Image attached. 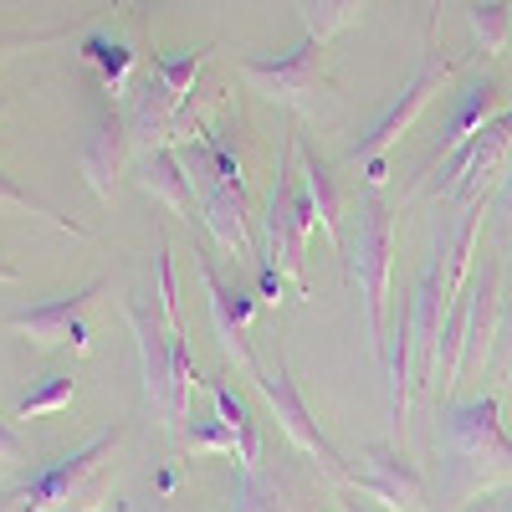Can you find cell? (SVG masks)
<instances>
[{
	"label": "cell",
	"instance_id": "1",
	"mask_svg": "<svg viewBox=\"0 0 512 512\" xmlns=\"http://www.w3.org/2000/svg\"><path fill=\"white\" fill-rule=\"evenodd\" d=\"M512 487V436L502 431V395H477L446 415L441 492L451 502H477Z\"/></svg>",
	"mask_w": 512,
	"mask_h": 512
},
{
	"label": "cell",
	"instance_id": "2",
	"mask_svg": "<svg viewBox=\"0 0 512 512\" xmlns=\"http://www.w3.org/2000/svg\"><path fill=\"white\" fill-rule=\"evenodd\" d=\"M344 272L349 287L364 297V333H369V354H384V308H390V272H395V210L384 205L379 185L354 195L349 210V231H344Z\"/></svg>",
	"mask_w": 512,
	"mask_h": 512
},
{
	"label": "cell",
	"instance_id": "3",
	"mask_svg": "<svg viewBox=\"0 0 512 512\" xmlns=\"http://www.w3.org/2000/svg\"><path fill=\"white\" fill-rule=\"evenodd\" d=\"M123 431H98L62 461L41 466V472L11 497V512H103L108 497V461L118 451Z\"/></svg>",
	"mask_w": 512,
	"mask_h": 512
},
{
	"label": "cell",
	"instance_id": "4",
	"mask_svg": "<svg viewBox=\"0 0 512 512\" xmlns=\"http://www.w3.org/2000/svg\"><path fill=\"white\" fill-rule=\"evenodd\" d=\"M297 159V134H287L282 159H277V175L267 190V210H262V262H272L297 297H308V241L318 231V216L303 195V175L292 169Z\"/></svg>",
	"mask_w": 512,
	"mask_h": 512
},
{
	"label": "cell",
	"instance_id": "5",
	"mask_svg": "<svg viewBox=\"0 0 512 512\" xmlns=\"http://www.w3.org/2000/svg\"><path fill=\"white\" fill-rule=\"evenodd\" d=\"M507 164H512V103L492 123H482L456 154H446L431 175L420 180V195H436L441 190L451 205L487 200V190L507 175Z\"/></svg>",
	"mask_w": 512,
	"mask_h": 512
},
{
	"label": "cell",
	"instance_id": "6",
	"mask_svg": "<svg viewBox=\"0 0 512 512\" xmlns=\"http://www.w3.org/2000/svg\"><path fill=\"white\" fill-rule=\"evenodd\" d=\"M241 77L251 93H262L267 103H282L292 113H318V108H333L338 98V82L328 77V62H323V41L303 36L292 52L282 57H241Z\"/></svg>",
	"mask_w": 512,
	"mask_h": 512
},
{
	"label": "cell",
	"instance_id": "7",
	"mask_svg": "<svg viewBox=\"0 0 512 512\" xmlns=\"http://www.w3.org/2000/svg\"><path fill=\"white\" fill-rule=\"evenodd\" d=\"M456 57H446V52H436V41L431 36H425V52H420V62H415V72H410V82H405V88H400V98L390 103V108H384L379 118H374V128H369V134L349 149V159L354 164H369V159H379L384 149H390L400 134H410V128H415V118L425 113V108H431L441 93H446V82L456 77Z\"/></svg>",
	"mask_w": 512,
	"mask_h": 512
},
{
	"label": "cell",
	"instance_id": "8",
	"mask_svg": "<svg viewBox=\"0 0 512 512\" xmlns=\"http://www.w3.org/2000/svg\"><path fill=\"white\" fill-rule=\"evenodd\" d=\"M123 313H128V328H134L139 359H144V395H149L154 415L169 425V431H180V425L190 420V390L180 384L175 349H169V328H164V318H154L139 303V297H128Z\"/></svg>",
	"mask_w": 512,
	"mask_h": 512
},
{
	"label": "cell",
	"instance_id": "9",
	"mask_svg": "<svg viewBox=\"0 0 512 512\" xmlns=\"http://www.w3.org/2000/svg\"><path fill=\"white\" fill-rule=\"evenodd\" d=\"M251 379H256V390L267 395V405H272V415H277V425H282V436L297 446V451H308V456H318V466L333 477V482H354V472H349V461L333 451V441L323 436V425L313 420V410L303 405V390H297V379H292V369L277 359V364H256L251 369Z\"/></svg>",
	"mask_w": 512,
	"mask_h": 512
},
{
	"label": "cell",
	"instance_id": "10",
	"mask_svg": "<svg viewBox=\"0 0 512 512\" xmlns=\"http://www.w3.org/2000/svg\"><path fill=\"white\" fill-rule=\"evenodd\" d=\"M98 292H103V277H88L77 292H62V297H47V303H31V308L11 313L6 328L21 333L26 344H36V349H62V344H72V349L82 354V349H88L82 313H88V303H93Z\"/></svg>",
	"mask_w": 512,
	"mask_h": 512
},
{
	"label": "cell",
	"instance_id": "11",
	"mask_svg": "<svg viewBox=\"0 0 512 512\" xmlns=\"http://www.w3.org/2000/svg\"><path fill=\"white\" fill-rule=\"evenodd\" d=\"M497 313H502V267L497 256L482 262V277L466 282V313H461V349H456V384L477 379L497 349Z\"/></svg>",
	"mask_w": 512,
	"mask_h": 512
},
{
	"label": "cell",
	"instance_id": "12",
	"mask_svg": "<svg viewBox=\"0 0 512 512\" xmlns=\"http://www.w3.org/2000/svg\"><path fill=\"white\" fill-rule=\"evenodd\" d=\"M195 272L205 282V303H210V328H216V344L226 349V359H236L246 374L256 369V349H251V318H256V297L241 292L236 282L221 277V267L210 262L205 251H195Z\"/></svg>",
	"mask_w": 512,
	"mask_h": 512
},
{
	"label": "cell",
	"instance_id": "13",
	"mask_svg": "<svg viewBox=\"0 0 512 512\" xmlns=\"http://www.w3.org/2000/svg\"><path fill=\"white\" fill-rule=\"evenodd\" d=\"M128 144H134L128 113L103 103L93 113V123H88V134H82V144H77V169H82V180H88V190L98 200H113V185H118L123 164H128Z\"/></svg>",
	"mask_w": 512,
	"mask_h": 512
},
{
	"label": "cell",
	"instance_id": "14",
	"mask_svg": "<svg viewBox=\"0 0 512 512\" xmlns=\"http://www.w3.org/2000/svg\"><path fill=\"white\" fill-rule=\"evenodd\" d=\"M354 487L395 512H420L425 507V477L415 472V461L400 451V446H369L359 472H354Z\"/></svg>",
	"mask_w": 512,
	"mask_h": 512
},
{
	"label": "cell",
	"instance_id": "15",
	"mask_svg": "<svg viewBox=\"0 0 512 512\" xmlns=\"http://www.w3.org/2000/svg\"><path fill=\"white\" fill-rule=\"evenodd\" d=\"M507 108V88H502V77H492V72H477L466 88L456 93V108H451V118H446V128H441V139H436V159L425 164V175L446 159V154H456L466 139L477 134L482 123H492L497 113Z\"/></svg>",
	"mask_w": 512,
	"mask_h": 512
},
{
	"label": "cell",
	"instance_id": "16",
	"mask_svg": "<svg viewBox=\"0 0 512 512\" xmlns=\"http://www.w3.org/2000/svg\"><path fill=\"white\" fill-rule=\"evenodd\" d=\"M297 169H303V195L313 205V216H318V231L333 251H344V185H338L333 175V164L318 159L303 139H297Z\"/></svg>",
	"mask_w": 512,
	"mask_h": 512
},
{
	"label": "cell",
	"instance_id": "17",
	"mask_svg": "<svg viewBox=\"0 0 512 512\" xmlns=\"http://www.w3.org/2000/svg\"><path fill=\"white\" fill-rule=\"evenodd\" d=\"M139 190H144L149 200H159L169 216L200 221V195H195V185H190V175H185V164H180L175 144L144 154V164H139Z\"/></svg>",
	"mask_w": 512,
	"mask_h": 512
},
{
	"label": "cell",
	"instance_id": "18",
	"mask_svg": "<svg viewBox=\"0 0 512 512\" xmlns=\"http://www.w3.org/2000/svg\"><path fill=\"white\" fill-rule=\"evenodd\" d=\"M175 118H180L175 98H169V93H164V82L149 72V82L134 93V113H128V134H134V144H139L144 154L169 149V144H180V128H175Z\"/></svg>",
	"mask_w": 512,
	"mask_h": 512
},
{
	"label": "cell",
	"instance_id": "19",
	"mask_svg": "<svg viewBox=\"0 0 512 512\" xmlns=\"http://www.w3.org/2000/svg\"><path fill=\"white\" fill-rule=\"evenodd\" d=\"M77 52H82V62H88V67H98L103 88H108L113 98L128 93V82H134V67H139V52H128L118 36H88Z\"/></svg>",
	"mask_w": 512,
	"mask_h": 512
},
{
	"label": "cell",
	"instance_id": "20",
	"mask_svg": "<svg viewBox=\"0 0 512 512\" xmlns=\"http://www.w3.org/2000/svg\"><path fill=\"white\" fill-rule=\"evenodd\" d=\"M210 400H216V420H221L226 431L236 436V466H256L262 436H256V420H251V410L236 400V390H231V384H221V379H210Z\"/></svg>",
	"mask_w": 512,
	"mask_h": 512
},
{
	"label": "cell",
	"instance_id": "21",
	"mask_svg": "<svg viewBox=\"0 0 512 512\" xmlns=\"http://www.w3.org/2000/svg\"><path fill=\"white\" fill-rule=\"evenodd\" d=\"M77 395V379L67 369H47V374H36L26 390L16 395V420H36V415H57L67 410Z\"/></svg>",
	"mask_w": 512,
	"mask_h": 512
},
{
	"label": "cell",
	"instance_id": "22",
	"mask_svg": "<svg viewBox=\"0 0 512 512\" xmlns=\"http://www.w3.org/2000/svg\"><path fill=\"white\" fill-rule=\"evenodd\" d=\"M466 21H472V36H477V47L487 57H507V47H512V0H472Z\"/></svg>",
	"mask_w": 512,
	"mask_h": 512
},
{
	"label": "cell",
	"instance_id": "23",
	"mask_svg": "<svg viewBox=\"0 0 512 512\" xmlns=\"http://www.w3.org/2000/svg\"><path fill=\"white\" fill-rule=\"evenodd\" d=\"M364 6H369V0H297V16H303V31L313 41H328L338 31H349Z\"/></svg>",
	"mask_w": 512,
	"mask_h": 512
},
{
	"label": "cell",
	"instance_id": "24",
	"mask_svg": "<svg viewBox=\"0 0 512 512\" xmlns=\"http://www.w3.org/2000/svg\"><path fill=\"white\" fill-rule=\"evenodd\" d=\"M231 512H292L287 487L277 477H262L256 466H241L236 492H231Z\"/></svg>",
	"mask_w": 512,
	"mask_h": 512
},
{
	"label": "cell",
	"instance_id": "25",
	"mask_svg": "<svg viewBox=\"0 0 512 512\" xmlns=\"http://www.w3.org/2000/svg\"><path fill=\"white\" fill-rule=\"evenodd\" d=\"M210 62V41L205 47H195V52H185V57H154L149 62V72L164 82V93L175 98V108L185 113V103H190V88H195V77H200V67Z\"/></svg>",
	"mask_w": 512,
	"mask_h": 512
},
{
	"label": "cell",
	"instance_id": "26",
	"mask_svg": "<svg viewBox=\"0 0 512 512\" xmlns=\"http://www.w3.org/2000/svg\"><path fill=\"white\" fill-rule=\"evenodd\" d=\"M0 210H11V216H36V221H47V226H57V231H67V236H88V226L82 221H72V216H57L52 205H41L31 190H21L6 169H0Z\"/></svg>",
	"mask_w": 512,
	"mask_h": 512
},
{
	"label": "cell",
	"instance_id": "27",
	"mask_svg": "<svg viewBox=\"0 0 512 512\" xmlns=\"http://www.w3.org/2000/svg\"><path fill=\"white\" fill-rule=\"evenodd\" d=\"M190 451H216V456H236V436L226 431V425L210 415V420H200L195 431H190Z\"/></svg>",
	"mask_w": 512,
	"mask_h": 512
},
{
	"label": "cell",
	"instance_id": "28",
	"mask_svg": "<svg viewBox=\"0 0 512 512\" xmlns=\"http://www.w3.org/2000/svg\"><path fill=\"white\" fill-rule=\"evenodd\" d=\"M497 379H512V292H502L497 313Z\"/></svg>",
	"mask_w": 512,
	"mask_h": 512
},
{
	"label": "cell",
	"instance_id": "29",
	"mask_svg": "<svg viewBox=\"0 0 512 512\" xmlns=\"http://www.w3.org/2000/svg\"><path fill=\"white\" fill-rule=\"evenodd\" d=\"M11 461H26V446H21V436L11 431V425L0 420V466H11Z\"/></svg>",
	"mask_w": 512,
	"mask_h": 512
},
{
	"label": "cell",
	"instance_id": "30",
	"mask_svg": "<svg viewBox=\"0 0 512 512\" xmlns=\"http://www.w3.org/2000/svg\"><path fill=\"white\" fill-rule=\"evenodd\" d=\"M256 282H262V303H277V297H282V272L272 262L256 267Z\"/></svg>",
	"mask_w": 512,
	"mask_h": 512
},
{
	"label": "cell",
	"instance_id": "31",
	"mask_svg": "<svg viewBox=\"0 0 512 512\" xmlns=\"http://www.w3.org/2000/svg\"><path fill=\"white\" fill-rule=\"evenodd\" d=\"M492 205H497V216H507V221H512V164H507V175L497 180V195H492Z\"/></svg>",
	"mask_w": 512,
	"mask_h": 512
},
{
	"label": "cell",
	"instance_id": "32",
	"mask_svg": "<svg viewBox=\"0 0 512 512\" xmlns=\"http://www.w3.org/2000/svg\"><path fill=\"white\" fill-rule=\"evenodd\" d=\"M0 282H6V287H11V282H21V272L6 262V256H0Z\"/></svg>",
	"mask_w": 512,
	"mask_h": 512
},
{
	"label": "cell",
	"instance_id": "33",
	"mask_svg": "<svg viewBox=\"0 0 512 512\" xmlns=\"http://www.w3.org/2000/svg\"><path fill=\"white\" fill-rule=\"evenodd\" d=\"M344 512H374V507H369V502H359V492H354V497H344Z\"/></svg>",
	"mask_w": 512,
	"mask_h": 512
},
{
	"label": "cell",
	"instance_id": "34",
	"mask_svg": "<svg viewBox=\"0 0 512 512\" xmlns=\"http://www.w3.org/2000/svg\"><path fill=\"white\" fill-rule=\"evenodd\" d=\"M466 512H502V502H472Z\"/></svg>",
	"mask_w": 512,
	"mask_h": 512
},
{
	"label": "cell",
	"instance_id": "35",
	"mask_svg": "<svg viewBox=\"0 0 512 512\" xmlns=\"http://www.w3.org/2000/svg\"><path fill=\"white\" fill-rule=\"evenodd\" d=\"M0 512H11V497L6 492H0Z\"/></svg>",
	"mask_w": 512,
	"mask_h": 512
},
{
	"label": "cell",
	"instance_id": "36",
	"mask_svg": "<svg viewBox=\"0 0 512 512\" xmlns=\"http://www.w3.org/2000/svg\"><path fill=\"white\" fill-rule=\"evenodd\" d=\"M502 512H512V497H507V502H502Z\"/></svg>",
	"mask_w": 512,
	"mask_h": 512
},
{
	"label": "cell",
	"instance_id": "37",
	"mask_svg": "<svg viewBox=\"0 0 512 512\" xmlns=\"http://www.w3.org/2000/svg\"><path fill=\"white\" fill-rule=\"evenodd\" d=\"M0 118H6V98H0Z\"/></svg>",
	"mask_w": 512,
	"mask_h": 512
},
{
	"label": "cell",
	"instance_id": "38",
	"mask_svg": "<svg viewBox=\"0 0 512 512\" xmlns=\"http://www.w3.org/2000/svg\"><path fill=\"white\" fill-rule=\"evenodd\" d=\"M441 6H446V0H436V16H441Z\"/></svg>",
	"mask_w": 512,
	"mask_h": 512
},
{
	"label": "cell",
	"instance_id": "39",
	"mask_svg": "<svg viewBox=\"0 0 512 512\" xmlns=\"http://www.w3.org/2000/svg\"><path fill=\"white\" fill-rule=\"evenodd\" d=\"M154 512H169V507H154Z\"/></svg>",
	"mask_w": 512,
	"mask_h": 512
}]
</instances>
